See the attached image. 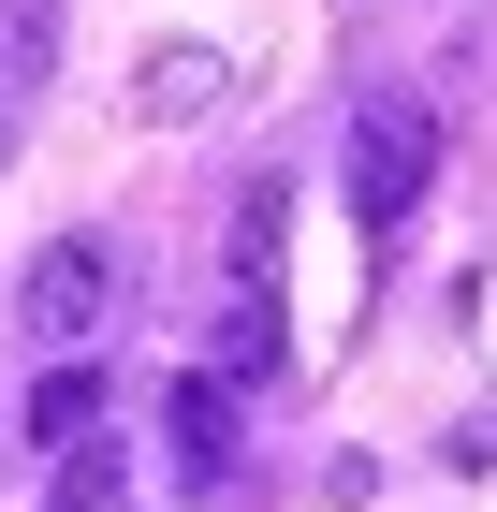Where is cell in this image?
<instances>
[{"mask_svg":"<svg viewBox=\"0 0 497 512\" xmlns=\"http://www.w3.org/2000/svg\"><path fill=\"white\" fill-rule=\"evenodd\" d=\"M220 103H234L220 44H147V59H132V118L147 132H191V118H220Z\"/></svg>","mask_w":497,"mask_h":512,"instance_id":"3957f363","label":"cell"},{"mask_svg":"<svg viewBox=\"0 0 497 512\" xmlns=\"http://www.w3.org/2000/svg\"><path fill=\"white\" fill-rule=\"evenodd\" d=\"M15 439H30V454H44V469H59V454H88V439H103V366H44V381H30V410H15Z\"/></svg>","mask_w":497,"mask_h":512,"instance_id":"277c9868","label":"cell"},{"mask_svg":"<svg viewBox=\"0 0 497 512\" xmlns=\"http://www.w3.org/2000/svg\"><path fill=\"white\" fill-rule=\"evenodd\" d=\"M15 308H30L44 352H88V337H103V308H117V249H103V235L30 249V293H15Z\"/></svg>","mask_w":497,"mask_h":512,"instance_id":"7a4b0ae2","label":"cell"},{"mask_svg":"<svg viewBox=\"0 0 497 512\" xmlns=\"http://www.w3.org/2000/svg\"><path fill=\"white\" fill-rule=\"evenodd\" d=\"M424 176H439V118H424V103H366V118H351V220L395 235L424 205Z\"/></svg>","mask_w":497,"mask_h":512,"instance_id":"6da1fadb","label":"cell"},{"mask_svg":"<svg viewBox=\"0 0 497 512\" xmlns=\"http://www.w3.org/2000/svg\"><path fill=\"white\" fill-rule=\"evenodd\" d=\"M161 439H176V483H234V381H176L161 395Z\"/></svg>","mask_w":497,"mask_h":512,"instance_id":"5b68a950","label":"cell"},{"mask_svg":"<svg viewBox=\"0 0 497 512\" xmlns=\"http://www.w3.org/2000/svg\"><path fill=\"white\" fill-rule=\"evenodd\" d=\"M0 74H15V88L59 74V0H0Z\"/></svg>","mask_w":497,"mask_h":512,"instance_id":"ba28073f","label":"cell"},{"mask_svg":"<svg viewBox=\"0 0 497 512\" xmlns=\"http://www.w3.org/2000/svg\"><path fill=\"white\" fill-rule=\"evenodd\" d=\"M44 512H132V469H117V439L59 454V498H44Z\"/></svg>","mask_w":497,"mask_h":512,"instance_id":"9c48e42d","label":"cell"},{"mask_svg":"<svg viewBox=\"0 0 497 512\" xmlns=\"http://www.w3.org/2000/svg\"><path fill=\"white\" fill-rule=\"evenodd\" d=\"M278 235H293V191H278V176H264V191H234V278H249V293H264V278H278Z\"/></svg>","mask_w":497,"mask_h":512,"instance_id":"52a82bcc","label":"cell"},{"mask_svg":"<svg viewBox=\"0 0 497 512\" xmlns=\"http://www.w3.org/2000/svg\"><path fill=\"white\" fill-rule=\"evenodd\" d=\"M0 161H15V103H0Z\"/></svg>","mask_w":497,"mask_h":512,"instance_id":"30bf717a","label":"cell"},{"mask_svg":"<svg viewBox=\"0 0 497 512\" xmlns=\"http://www.w3.org/2000/svg\"><path fill=\"white\" fill-rule=\"evenodd\" d=\"M278 366H293L278 293H234V308H220V366H205V381H278Z\"/></svg>","mask_w":497,"mask_h":512,"instance_id":"8992f818","label":"cell"}]
</instances>
